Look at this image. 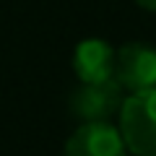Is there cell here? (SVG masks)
Here are the masks:
<instances>
[{"instance_id": "1", "label": "cell", "mask_w": 156, "mask_h": 156, "mask_svg": "<svg viewBox=\"0 0 156 156\" xmlns=\"http://www.w3.org/2000/svg\"><path fill=\"white\" fill-rule=\"evenodd\" d=\"M117 130L128 154L156 156V89L125 96L117 112Z\"/></svg>"}, {"instance_id": "2", "label": "cell", "mask_w": 156, "mask_h": 156, "mask_svg": "<svg viewBox=\"0 0 156 156\" xmlns=\"http://www.w3.org/2000/svg\"><path fill=\"white\" fill-rule=\"evenodd\" d=\"M115 81L128 94L156 89V47L128 42L115 50Z\"/></svg>"}, {"instance_id": "3", "label": "cell", "mask_w": 156, "mask_h": 156, "mask_svg": "<svg viewBox=\"0 0 156 156\" xmlns=\"http://www.w3.org/2000/svg\"><path fill=\"white\" fill-rule=\"evenodd\" d=\"M122 99L125 89L115 78L96 81V83H81L70 96V112L81 122H109L112 117H117Z\"/></svg>"}, {"instance_id": "4", "label": "cell", "mask_w": 156, "mask_h": 156, "mask_svg": "<svg viewBox=\"0 0 156 156\" xmlns=\"http://www.w3.org/2000/svg\"><path fill=\"white\" fill-rule=\"evenodd\" d=\"M62 156H128V148L112 122H81L65 140Z\"/></svg>"}, {"instance_id": "5", "label": "cell", "mask_w": 156, "mask_h": 156, "mask_svg": "<svg viewBox=\"0 0 156 156\" xmlns=\"http://www.w3.org/2000/svg\"><path fill=\"white\" fill-rule=\"evenodd\" d=\"M73 70L81 83L115 78V47L104 39H83L73 52Z\"/></svg>"}, {"instance_id": "6", "label": "cell", "mask_w": 156, "mask_h": 156, "mask_svg": "<svg viewBox=\"0 0 156 156\" xmlns=\"http://www.w3.org/2000/svg\"><path fill=\"white\" fill-rule=\"evenodd\" d=\"M140 8H146V11H151V13H156V0H135Z\"/></svg>"}]
</instances>
